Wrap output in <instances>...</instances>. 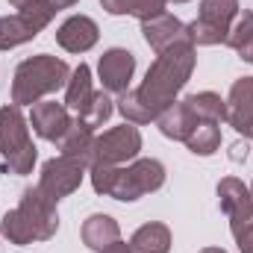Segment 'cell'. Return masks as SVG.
Masks as SVG:
<instances>
[{"label": "cell", "instance_id": "1", "mask_svg": "<svg viewBox=\"0 0 253 253\" xmlns=\"http://www.w3.org/2000/svg\"><path fill=\"white\" fill-rule=\"evenodd\" d=\"M194 44L183 42L168 47L165 53H156V62L147 68L144 83L138 88H126L118 94V112L126 124H150L156 121L171 103H177V94L186 88V83L194 74Z\"/></svg>", "mask_w": 253, "mask_h": 253}, {"label": "cell", "instance_id": "2", "mask_svg": "<svg viewBox=\"0 0 253 253\" xmlns=\"http://www.w3.org/2000/svg\"><path fill=\"white\" fill-rule=\"evenodd\" d=\"M68 80H71V68H68L65 59L50 56V53L30 56V59H24L15 68L12 103L15 106H36L42 97L65 88Z\"/></svg>", "mask_w": 253, "mask_h": 253}, {"label": "cell", "instance_id": "3", "mask_svg": "<svg viewBox=\"0 0 253 253\" xmlns=\"http://www.w3.org/2000/svg\"><path fill=\"white\" fill-rule=\"evenodd\" d=\"M30 121L21 115V106L9 103V106H0V156H3V168L9 174H30L36 159H39V150L30 138Z\"/></svg>", "mask_w": 253, "mask_h": 253}, {"label": "cell", "instance_id": "4", "mask_svg": "<svg viewBox=\"0 0 253 253\" xmlns=\"http://www.w3.org/2000/svg\"><path fill=\"white\" fill-rule=\"evenodd\" d=\"M239 0H200V12L189 24V36L194 47H212L224 44L230 36L233 21L239 18Z\"/></svg>", "mask_w": 253, "mask_h": 253}, {"label": "cell", "instance_id": "5", "mask_svg": "<svg viewBox=\"0 0 253 253\" xmlns=\"http://www.w3.org/2000/svg\"><path fill=\"white\" fill-rule=\"evenodd\" d=\"M162 186H165V165L159 159H135L129 168L118 171L112 197L132 203V200H138L150 191H159Z\"/></svg>", "mask_w": 253, "mask_h": 253}, {"label": "cell", "instance_id": "6", "mask_svg": "<svg viewBox=\"0 0 253 253\" xmlns=\"http://www.w3.org/2000/svg\"><path fill=\"white\" fill-rule=\"evenodd\" d=\"M141 150V132L135 124H121L106 129L103 135L94 138V159L91 165L97 162H106V165H124V162H132Z\"/></svg>", "mask_w": 253, "mask_h": 253}, {"label": "cell", "instance_id": "7", "mask_svg": "<svg viewBox=\"0 0 253 253\" xmlns=\"http://www.w3.org/2000/svg\"><path fill=\"white\" fill-rule=\"evenodd\" d=\"M85 165L83 162H77V159H71V156H53V159H47L44 165H42V174H39V189L44 191L50 200H62L68 194H74V191L83 186V177H85Z\"/></svg>", "mask_w": 253, "mask_h": 253}, {"label": "cell", "instance_id": "8", "mask_svg": "<svg viewBox=\"0 0 253 253\" xmlns=\"http://www.w3.org/2000/svg\"><path fill=\"white\" fill-rule=\"evenodd\" d=\"M218 206L227 215L233 236L253 224V194L239 177H224L218 183Z\"/></svg>", "mask_w": 253, "mask_h": 253}, {"label": "cell", "instance_id": "9", "mask_svg": "<svg viewBox=\"0 0 253 253\" xmlns=\"http://www.w3.org/2000/svg\"><path fill=\"white\" fill-rule=\"evenodd\" d=\"M18 209L27 215V221L36 230V242H50L59 230V215H56V200H50L39 186H30L21 194Z\"/></svg>", "mask_w": 253, "mask_h": 253}, {"label": "cell", "instance_id": "10", "mask_svg": "<svg viewBox=\"0 0 253 253\" xmlns=\"http://www.w3.org/2000/svg\"><path fill=\"white\" fill-rule=\"evenodd\" d=\"M141 36H144V42L150 44V50L153 53H165L168 47H174V44H183V42H191L189 36V24H183L180 18H174V15H156V18H150V21H141ZM194 44V42H191Z\"/></svg>", "mask_w": 253, "mask_h": 253}, {"label": "cell", "instance_id": "11", "mask_svg": "<svg viewBox=\"0 0 253 253\" xmlns=\"http://www.w3.org/2000/svg\"><path fill=\"white\" fill-rule=\"evenodd\" d=\"M135 74V56L124 50V47H112L100 56V65H97V77L103 83V91L109 94H124L129 88V80Z\"/></svg>", "mask_w": 253, "mask_h": 253}, {"label": "cell", "instance_id": "12", "mask_svg": "<svg viewBox=\"0 0 253 253\" xmlns=\"http://www.w3.org/2000/svg\"><path fill=\"white\" fill-rule=\"evenodd\" d=\"M227 124L239 135H253V77H242L230 85L227 94Z\"/></svg>", "mask_w": 253, "mask_h": 253}, {"label": "cell", "instance_id": "13", "mask_svg": "<svg viewBox=\"0 0 253 253\" xmlns=\"http://www.w3.org/2000/svg\"><path fill=\"white\" fill-rule=\"evenodd\" d=\"M71 121H74V118H71L68 106H65V103H56V100H39V103L33 106V112H30L33 132H36L39 138H44V141H53V144L68 132Z\"/></svg>", "mask_w": 253, "mask_h": 253}, {"label": "cell", "instance_id": "14", "mask_svg": "<svg viewBox=\"0 0 253 253\" xmlns=\"http://www.w3.org/2000/svg\"><path fill=\"white\" fill-rule=\"evenodd\" d=\"M97 39H100V30L88 15H71L56 30V42L68 53H85L97 44Z\"/></svg>", "mask_w": 253, "mask_h": 253}, {"label": "cell", "instance_id": "15", "mask_svg": "<svg viewBox=\"0 0 253 253\" xmlns=\"http://www.w3.org/2000/svg\"><path fill=\"white\" fill-rule=\"evenodd\" d=\"M94 138H97V135H94L91 126L85 124V121H80V118H74L71 126H68V132L56 141V147H59L62 156H71V159L83 162L85 168H91V159H94Z\"/></svg>", "mask_w": 253, "mask_h": 253}, {"label": "cell", "instance_id": "16", "mask_svg": "<svg viewBox=\"0 0 253 253\" xmlns=\"http://www.w3.org/2000/svg\"><path fill=\"white\" fill-rule=\"evenodd\" d=\"M94 94L97 91L91 85V68L85 62H80L71 71V80L65 85V106H68V112H74L77 118H83L85 109H88V103L94 100Z\"/></svg>", "mask_w": 253, "mask_h": 253}, {"label": "cell", "instance_id": "17", "mask_svg": "<svg viewBox=\"0 0 253 253\" xmlns=\"http://www.w3.org/2000/svg\"><path fill=\"white\" fill-rule=\"evenodd\" d=\"M80 236H83V245H85V248H91V251L100 253L103 248H109V245H115V242L121 239V227H118L115 218H109V215H103V212H94V215H88V218L83 221Z\"/></svg>", "mask_w": 253, "mask_h": 253}, {"label": "cell", "instance_id": "18", "mask_svg": "<svg viewBox=\"0 0 253 253\" xmlns=\"http://www.w3.org/2000/svg\"><path fill=\"white\" fill-rule=\"evenodd\" d=\"M156 126H159V132H162L165 138H171V141H186L189 132L197 126V118L191 115V109L186 106V100H177V103H171V106L156 118Z\"/></svg>", "mask_w": 253, "mask_h": 253}, {"label": "cell", "instance_id": "19", "mask_svg": "<svg viewBox=\"0 0 253 253\" xmlns=\"http://www.w3.org/2000/svg\"><path fill=\"white\" fill-rule=\"evenodd\" d=\"M129 253H171V230L159 221L141 224L129 239Z\"/></svg>", "mask_w": 253, "mask_h": 253}, {"label": "cell", "instance_id": "20", "mask_svg": "<svg viewBox=\"0 0 253 253\" xmlns=\"http://www.w3.org/2000/svg\"><path fill=\"white\" fill-rule=\"evenodd\" d=\"M186 106L191 109V115L200 121H209V124H221L227 121V100L215 91H197L186 97Z\"/></svg>", "mask_w": 253, "mask_h": 253}, {"label": "cell", "instance_id": "21", "mask_svg": "<svg viewBox=\"0 0 253 253\" xmlns=\"http://www.w3.org/2000/svg\"><path fill=\"white\" fill-rule=\"evenodd\" d=\"M39 36V30L27 21V18H21V15H6V18H0V50H12V47H18V44H27V42H33Z\"/></svg>", "mask_w": 253, "mask_h": 253}, {"label": "cell", "instance_id": "22", "mask_svg": "<svg viewBox=\"0 0 253 253\" xmlns=\"http://www.w3.org/2000/svg\"><path fill=\"white\" fill-rule=\"evenodd\" d=\"M0 233L9 239V245H33L36 242V230L27 221V215L15 206L0 218Z\"/></svg>", "mask_w": 253, "mask_h": 253}, {"label": "cell", "instance_id": "23", "mask_svg": "<svg viewBox=\"0 0 253 253\" xmlns=\"http://www.w3.org/2000/svg\"><path fill=\"white\" fill-rule=\"evenodd\" d=\"M194 156H212L218 147H221V126L209 124V121H200L189 132V138L183 141Z\"/></svg>", "mask_w": 253, "mask_h": 253}, {"label": "cell", "instance_id": "24", "mask_svg": "<svg viewBox=\"0 0 253 253\" xmlns=\"http://www.w3.org/2000/svg\"><path fill=\"white\" fill-rule=\"evenodd\" d=\"M9 3H12V6L18 9V15L27 18L39 33H42V30L53 21V15H56L53 6H50V0H9Z\"/></svg>", "mask_w": 253, "mask_h": 253}, {"label": "cell", "instance_id": "25", "mask_svg": "<svg viewBox=\"0 0 253 253\" xmlns=\"http://www.w3.org/2000/svg\"><path fill=\"white\" fill-rule=\"evenodd\" d=\"M112 112H115V103H112L109 91H97L94 100L88 103V109H85V115H83L80 121H85L91 129H97V126H103L109 118H112Z\"/></svg>", "mask_w": 253, "mask_h": 253}, {"label": "cell", "instance_id": "26", "mask_svg": "<svg viewBox=\"0 0 253 253\" xmlns=\"http://www.w3.org/2000/svg\"><path fill=\"white\" fill-rule=\"evenodd\" d=\"M253 42V12H239V18L233 21V27H230V36H227V47H233V50H242V47H248Z\"/></svg>", "mask_w": 253, "mask_h": 253}, {"label": "cell", "instance_id": "27", "mask_svg": "<svg viewBox=\"0 0 253 253\" xmlns=\"http://www.w3.org/2000/svg\"><path fill=\"white\" fill-rule=\"evenodd\" d=\"M88 171H91V186H94V191H97V194L112 197V189H115V180H118L121 165H106V162H97V165H91Z\"/></svg>", "mask_w": 253, "mask_h": 253}, {"label": "cell", "instance_id": "28", "mask_svg": "<svg viewBox=\"0 0 253 253\" xmlns=\"http://www.w3.org/2000/svg\"><path fill=\"white\" fill-rule=\"evenodd\" d=\"M171 0H126V15L138 18V21H150L156 15H165V6Z\"/></svg>", "mask_w": 253, "mask_h": 253}, {"label": "cell", "instance_id": "29", "mask_svg": "<svg viewBox=\"0 0 253 253\" xmlns=\"http://www.w3.org/2000/svg\"><path fill=\"white\" fill-rule=\"evenodd\" d=\"M233 239H236V245H239L242 253H253V224H248V227H245L242 233H236Z\"/></svg>", "mask_w": 253, "mask_h": 253}, {"label": "cell", "instance_id": "30", "mask_svg": "<svg viewBox=\"0 0 253 253\" xmlns=\"http://www.w3.org/2000/svg\"><path fill=\"white\" fill-rule=\"evenodd\" d=\"M100 6L109 15H126V0H100Z\"/></svg>", "mask_w": 253, "mask_h": 253}, {"label": "cell", "instance_id": "31", "mask_svg": "<svg viewBox=\"0 0 253 253\" xmlns=\"http://www.w3.org/2000/svg\"><path fill=\"white\" fill-rule=\"evenodd\" d=\"M230 159H233V162H242V159H248V138L233 144V153H230Z\"/></svg>", "mask_w": 253, "mask_h": 253}, {"label": "cell", "instance_id": "32", "mask_svg": "<svg viewBox=\"0 0 253 253\" xmlns=\"http://www.w3.org/2000/svg\"><path fill=\"white\" fill-rule=\"evenodd\" d=\"M100 253H129V245H126V242H121V239H118L115 245H109V248H103V251H100Z\"/></svg>", "mask_w": 253, "mask_h": 253}, {"label": "cell", "instance_id": "33", "mask_svg": "<svg viewBox=\"0 0 253 253\" xmlns=\"http://www.w3.org/2000/svg\"><path fill=\"white\" fill-rule=\"evenodd\" d=\"M80 0H50V6H53V12H62V9H71V6H77Z\"/></svg>", "mask_w": 253, "mask_h": 253}, {"label": "cell", "instance_id": "34", "mask_svg": "<svg viewBox=\"0 0 253 253\" xmlns=\"http://www.w3.org/2000/svg\"><path fill=\"white\" fill-rule=\"evenodd\" d=\"M239 56H242L245 62H251V65H253V42L248 44V47H242V50H239Z\"/></svg>", "mask_w": 253, "mask_h": 253}, {"label": "cell", "instance_id": "35", "mask_svg": "<svg viewBox=\"0 0 253 253\" xmlns=\"http://www.w3.org/2000/svg\"><path fill=\"white\" fill-rule=\"evenodd\" d=\"M200 253H227V251H224V248H203Z\"/></svg>", "mask_w": 253, "mask_h": 253}, {"label": "cell", "instance_id": "36", "mask_svg": "<svg viewBox=\"0 0 253 253\" xmlns=\"http://www.w3.org/2000/svg\"><path fill=\"white\" fill-rule=\"evenodd\" d=\"M171 3H189V0H171Z\"/></svg>", "mask_w": 253, "mask_h": 253}, {"label": "cell", "instance_id": "37", "mask_svg": "<svg viewBox=\"0 0 253 253\" xmlns=\"http://www.w3.org/2000/svg\"><path fill=\"white\" fill-rule=\"evenodd\" d=\"M251 194H253V183H251Z\"/></svg>", "mask_w": 253, "mask_h": 253}, {"label": "cell", "instance_id": "38", "mask_svg": "<svg viewBox=\"0 0 253 253\" xmlns=\"http://www.w3.org/2000/svg\"><path fill=\"white\" fill-rule=\"evenodd\" d=\"M251 141H253V135H251Z\"/></svg>", "mask_w": 253, "mask_h": 253}]
</instances>
